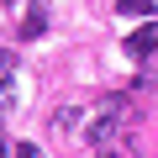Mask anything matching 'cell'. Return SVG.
Here are the masks:
<instances>
[{
	"mask_svg": "<svg viewBox=\"0 0 158 158\" xmlns=\"http://www.w3.org/2000/svg\"><path fill=\"white\" fill-rule=\"evenodd\" d=\"M116 116H121V106H116V100H106V106L95 111V121H90V137H85V142H95V148H106V142L116 137Z\"/></svg>",
	"mask_w": 158,
	"mask_h": 158,
	"instance_id": "obj_1",
	"label": "cell"
},
{
	"mask_svg": "<svg viewBox=\"0 0 158 158\" xmlns=\"http://www.w3.org/2000/svg\"><path fill=\"white\" fill-rule=\"evenodd\" d=\"M153 48H158V21H153V27H142V32H132V37H127V53H137V58H142V53H153Z\"/></svg>",
	"mask_w": 158,
	"mask_h": 158,
	"instance_id": "obj_2",
	"label": "cell"
},
{
	"mask_svg": "<svg viewBox=\"0 0 158 158\" xmlns=\"http://www.w3.org/2000/svg\"><path fill=\"white\" fill-rule=\"evenodd\" d=\"M153 0H116V16H148Z\"/></svg>",
	"mask_w": 158,
	"mask_h": 158,
	"instance_id": "obj_3",
	"label": "cell"
},
{
	"mask_svg": "<svg viewBox=\"0 0 158 158\" xmlns=\"http://www.w3.org/2000/svg\"><path fill=\"white\" fill-rule=\"evenodd\" d=\"M21 100V85H16V79H6V85H0V111H11Z\"/></svg>",
	"mask_w": 158,
	"mask_h": 158,
	"instance_id": "obj_4",
	"label": "cell"
},
{
	"mask_svg": "<svg viewBox=\"0 0 158 158\" xmlns=\"http://www.w3.org/2000/svg\"><path fill=\"white\" fill-rule=\"evenodd\" d=\"M42 27H48V21H42V11H37V6H32V16H27V21H21V37H37V32H42Z\"/></svg>",
	"mask_w": 158,
	"mask_h": 158,
	"instance_id": "obj_5",
	"label": "cell"
},
{
	"mask_svg": "<svg viewBox=\"0 0 158 158\" xmlns=\"http://www.w3.org/2000/svg\"><path fill=\"white\" fill-rule=\"evenodd\" d=\"M16 158H42V153H37L32 142H21V148H16Z\"/></svg>",
	"mask_w": 158,
	"mask_h": 158,
	"instance_id": "obj_6",
	"label": "cell"
},
{
	"mask_svg": "<svg viewBox=\"0 0 158 158\" xmlns=\"http://www.w3.org/2000/svg\"><path fill=\"white\" fill-rule=\"evenodd\" d=\"M0 158H16V153H11V142H6V137H0Z\"/></svg>",
	"mask_w": 158,
	"mask_h": 158,
	"instance_id": "obj_7",
	"label": "cell"
},
{
	"mask_svg": "<svg viewBox=\"0 0 158 158\" xmlns=\"http://www.w3.org/2000/svg\"><path fill=\"white\" fill-rule=\"evenodd\" d=\"M0 74H11V53H0Z\"/></svg>",
	"mask_w": 158,
	"mask_h": 158,
	"instance_id": "obj_8",
	"label": "cell"
}]
</instances>
